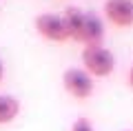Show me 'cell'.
I'll list each match as a JSON object with an SVG mask.
<instances>
[{
  "label": "cell",
  "instance_id": "6da1fadb",
  "mask_svg": "<svg viewBox=\"0 0 133 131\" xmlns=\"http://www.w3.org/2000/svg\"><path fill=\"white\" fill-rule=\"evenodd\" d=\"M82 65L91 78H107L115 69V58L107 47H84L82 49Z\"/></svg>",
  "mask_w": 133,
  "mask_h": 131
},
{
  "label": "cell",
  "instance_id": "7a4b0ae2",
  "mask_svg": "<svg viewBox=\"0 0 133 131\" xmlns=\"http://www.w3.org/2000/svg\"><path fill=\"white\" fill-rule=\"evenodd\" d=\"M62 84L66 93H71L78 100H87L93 93V78L84 69H66L62 73Z\"/></svg>",
  "mask_w": 133,
  "mask_h": 131
},
{
  "label": "cell",
  "instance_id": "3957f363",
  "mask_svg": "<svg viewBox=\"0 0 133 131\" xmlns=\"http://www.w3.org/2000/svg\"><path fill=\"white\" fill-rule=\"evenodd\" d=\"M36 29L40 31V36H44L47 40H53V42H64L69 38L64 18L56 14H40L36 18Z\"/></svg>",
  "mask_w": 133,
  "mask_h": 131
},
{
  "label": "cell",
  "instance_id": "277c9868",
  "mask_svg": "<svg viewBox=\"0 0 133 131\" xmlns=\"http://www.w3.org/2000/svg\"><path fill=\"white\" fill-rule=\"evenodd\" d=\"M104 16L115 27H133V0H107Z\"/></svg>",
  "mask_w": 133,
  "mask_h": 131
},
{
  "label": "cell",
  "instance_id": "5b68a950",
  "mask_svg": "<svg viewBox=\"0 0 133 131\" xmlns=\"http://www.w3.org/2000/svg\"><path fill=\"white\" fill-rule=\"evenodd\" d=\"M104 38V24L95 14H87L84 20V31H82V42L87 47H100Z\"/></svg>",
  "mask_w": 133,
  "mask_h": 131
},
{
  "label": "cell",
  "instance_id": "8992f818",
  "mask_svg": "<svg viewBox=\"0 0 133 131\" xmlns=\"http://www.w3.org/2000/svg\"><path fill=\"white\" fill-rule=\"evenodd\" d=\"M64 24H66V31H69V38L71 40H78L82 42V31H84V20H87V14H82V9L78 7H66L64 14Z\"/></svg>",
  "mask_w": 133,
  "mask_h": 131
},
{
  "label": "cell",
  "instance_id": "52a82bcc",
  "mask_svg": "<svg viewBox=\"0 0 133 131\" xmlns=\"http://www.w3.org/2000/svg\"><path fill=\"white\" fill-rule=\"evenodd\" d=\"M20 113V100L14 96H0V124L11 122Z\"/></svg>",
  "mask_w": 133,
  "mask_h": 131
},
{
  "label": "cell",
  "instance_id": "ba28073f",
  "mask_svg": "<svg viewBox=\"0 0 133 131\" xmlns=\"http://www.w3.org/2000/svg\"><path fill=\"white\" fill-rule=\"evenodd\" d=\"M71 131H93V124H91L87 118H78L71 124Z\"/></svg>",
  "mask_w": 133,
  "mask_h": 131
},
{
  "label": "cell",
  "instance_id": "9c48e42d",
  "mask_svg": "<svg viewBox=\"0 0 133 131\" xmlns=\"http://www.w3.org/2000/svg\"><path fill=\"white\" fill-rule=\"evenodd\" d=\"M129 84H131V89H133V65H131V69H129Z\"/></svg>",
  "mask_w": 133,
  "mask_h": 131
},
{
  "label": "cell",
  "instance_id": "30bf717a",
  "mask_svg": "<svg viewBox=\"0 0 133 131\" xmlns=\"http://www.w3.org/2000/svg\"><path fill=\"white\" fill-rule=\"evenodd\" d=\"M2 76H5V67H2V60H0V82H2Z\"/></svg>",
  "mask_w": 133,
  "mask_h": 131
}]
</instances>
